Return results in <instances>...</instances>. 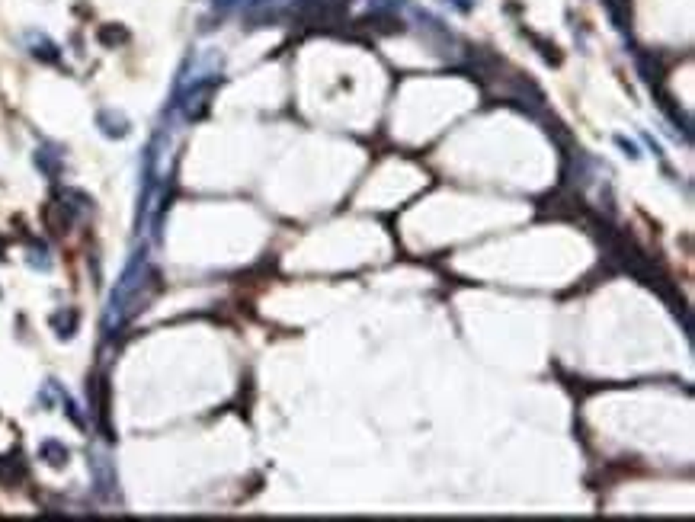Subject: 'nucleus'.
Returning <instances> with one entry per match:
<instances>
[{
  "label": "nucleus",
  "mask_w": 695,
  "mask_h": 522,
  "mask_svg": "<svg viewBox=\"0 0 695 522\" xmlns=\"http://www.w3.org/2000/svg\"><path fill=\"white\" fill-rule=\"evenodd\" d=\"M100 132L109 135V138H125L128 135V119L122 116V112L106 109V112H100Z\"/></svg>",
  "instance_id": "f257e3e1"
},
{
  "label": "nucleus",
  "mask_w": 695,
  "mask_h": 522,
  "mask_svg": "<svg viewBox=\"0 0 695 522\" xmlns=\"http://www.w3.org/2000/svg\"><path fill=\"white\" fill-rule=\"evenodd\" d=\"M29 45H32V55L42 58V61H58V58H61V55H58V45H55V42H48L45 36H36V32H32Z\"/></svg>",
  "instance_id": "f03ea898"
},
{
  "label": "nucleus",
  "mask_w": 695,
  "mask_h": 522,
  "mask_svg": "<svg viewBox=\"0 0 695 522\" xmlns=\"http://www.w3.org/2000/svg\"><path fill=\"white\" fill-rule=\"evenodd\" d=\"M42 455H45L48 465H55V468L68 465V449H64L61 443H45L42 445Z\"/></svg>",
  "instance_id": "7ed1b4c3"
},
{
  "label": "nucleus",
  "mask_w": 695,
  "mask_h": 522,
  "mask_svg": "<svg viewBox=\"0 0 695 522\" xmlns=\"http://www.w3.org/2000/svg\"><path fill=\"white\" fill-rule=\"evenodd\" d=\"M55 327H58V337H71V327H74V311L68 314H55Z\"/></svg>",
  "instance_id": "20e7f679"
},
{
  "label": "nucleus",
  "mask_w": 695,
  "mask_h": 522,
  "mask_svg": "<svg viewBox=\"0 0 695 522\" xmlns=\"http://www.w3.org/2000/svg\"><path fill=\"white\" fill-rule=\"evenodd\" d=\"M616 144H618V148H622V151H625V154H628V158H632V160H638V158H641L638 144H634V141H628V138H625V135H616Z\"/></svg>",
  "instance_id": "39448f33"
},
{
  "label": "nucleus",
  "mask_w": 695,
  "mask_h": 522,
  "mask_svg": "<svg viewBox=\"0 0 695 522\" xmlns=\"http://www.w3.org/2000/svg\"><path fill=\"white\" fill-rule=\"evenodd\" d=\"M445 3H452L459 13H471L474 10V0H445Z\"/></svg>",
  "instance_id": "423d86ee"
}]
</instances>
